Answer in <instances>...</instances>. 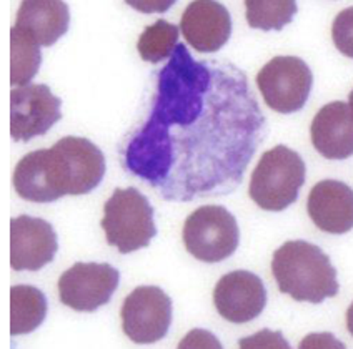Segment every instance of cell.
<instances>
[{
  "instance_id": "obj_3",
  "label": "cell",
  "mask_w": 353,
  "mask_h": 349,
  "mask_svg": "<svg viewBox=\"0 0 353 349\" xmlns=\"http://www.w3.org/2000/svg\"><path fill=\"white\" fill-rule=\"evenodd\" d=\"M272 273L279 290L295 301L320 304L339 295L336 270L328 255L303 240L283 243L274 253Z\"/></svg>"
},
{
  "instance_id": "obj_1",
  "label": "cell",
  "mask_w": 353,
  "mask_h": 349,
  "mask_svg": "<svg viewBox=\"0 0 353 349\" xmlns=\"http://www.w3.org/2000/svg\"><path fill=\"white\" fill-rule=\"evenodd\" d=\"M265 131L245 72L195 60L179 43L157 72L150 112L127 140L122 163L167 202L227 195L242 183Z\"/></svg>"
},
{
  "instance_id": "obj_17",
  "label": "cell",
  "mask_w": 353,
  "mask_h": 349,
  "mask_svg": "<svg viewBox=\"0 0 353 349\" xmlns=\"http://www.w3.org/2000/svg\"><path fill=\"white\" fill-rule=\"evenodd\" d=\"M47 316V298L39 288L15 284L10 288V335L35 331Z\"/></svg>"
},
{
  "instance_id": "obj_7",
  "label": "cell",
  "mask_w": 353,
  "mask_h": 349,
  "mask_svg": "<svg viewBox=\"0 0 353 349\" xmlns=\"http://www.w3.org/2000/svg\"><path fill=\"white\" fill-rule=\"evenodd\" d=\"M256 85L272 110L288 115L305 107L314 85V75L302 59L280 55L262 67L256 75Z\"/></svg>"
},
{
  "instance_id": "obj_5",
  "label": "cell",
  "mask_w": 353,
  "mask_h": 349,
  "mask_svg": "<svg viewBox=\"0 0 353 349\" xmlns=\"http://www.w3.org/2000/svg\"><path fill=\"white\" fill-rule=\"evenodd\" d=\"M100 226L105 231L107 243L122 255L145 248L157 235L154 223V208L147 196L137 188H115L103 204Z\"/></svg>"
},
{
  "instance_id": "obj_2",
  "label": "cell",
  "mask_w": 353,
  "mask_h": 349,
  "mask_svg": "<svg viewBox=\"0 0 353 349\" xmlns=\"http://www.w3.org/2000/svg\"><path fill=\"white\" fill-rule=\"evenodd\" d=\"M105 175L102 150L82 136H63L54 147L30 151L17 163L14 187L20 198L52 203L65 195H87Z\"/></svg>"
},
{
  "instance_id": "obj_22",
  "label": "cell",
  "mask_w": 353,
  "mask_h": 349,
  "mask_svg": "<svg viewBox=\"0 0 353 349\" xmlns=\"http://www.w3.org/2000/svg\"><path fill=\"white\" fill-rule=\"evenodd\" d=\"M239 349H292V346L282 331L260 330L247 338H240Z\"/></svg>"
},
{
  "instance_id": "obj_18",
  "label": "cell",
  "mask_w": 353,
  "mask_h": 349,
  "mask_svg": "<svg viewBox=\"0 0 353 349\" xmlns=\"http://www.w3.org/2000/svg\"><path fill=\"white\" fill-rule=\"evenodd\" d=\"M10 83L14 87L29 85L42 63L40 45L26 32L14 25L10 30Z\"/></svg>"
},
{
  "instance_id": "obj_20",
  "label": "cell",
  "mask_w": 353,
  "mask_h": 349,
  "mask_svg": "<svg viewBox=\"0 0 353 349\" xmlns=\"http://www.w3.org/2000/svg\"><path fill=\"white\" fill-rule=\"evenodd\" d=\"M179 45V27L167 20H157L140 35L137 50L142 60L159 63L174 55Z\"/></svg>"
},
{
  "instance_id": "obj_12",
  "label": "cell",
  "mask_w": 353,
  "mask_h": 349,
  "mask_svg": "<svg viewBox=\"0 0 353 349\" xmlns=\"http://www.w3.org/2000/svg\"><path fill=\"white\" fill-rule=\"evenodd\" d=\"M214 304L234 324L254 321L267 306V290L255 273L239 270L223 275L214 290Z\"/></svg>"
},
{
  "instance_id": "obj_9",
  "label": "cell",
  "mask_w": 353,
  "mask_h": 349,
  "mask_svg": "<svg viewBox=\"0 0 353 349\" xmlns=\"http://www.w3.org/2000/svg\"><path fill=\"white\" fill-rule=\"evenodd\" d=\"M120 273L108 263H75L59 278L62 304L75 311L92 313L110 301Z\"/></svg>"
},
{
  "instance_id": "obj_13",
  "label": "cell",
  "mask_w": 353,
  "mask_h": 349,
  "mask_svg": "<svg viewBox=\"0 0 353 349\" xmlns=\"http://www.w3.org/2000/svg\"><path fill=\"white\" fill-rule=\"evenodd\" d=\"M180 30L192 49L212 54L222 49L230 39V12L216 0H194L180 19Z\"/></svg>"
},
{
  "instance_id": "obj_15",
  "label": "cell",
  "mask_w": 353,
  "mask_h": 349,
  "mask_svg": "<svg viewBox=\"0 0 353 349\" xmlns=\"http://www.w3.org/2000/svg\"><path fill=\"white\" fill-rule=\"evenodd\" d=\"M312 143L323 158L347 160L353 155V112L348 103L332 102L320 108L310 127Z\"/></svg>"
},
{
  "instance_id": "obj_25",
  "label": "cell",
  "mask_w": 353,
  "mask_h": 349,
  "mask_svg": "<svg viewBox=\"0 0 353 349\" xmlns=\"http://www.w3.org/2000/svg\"><path fill=\"white\" fill-rule=\"evenodd\" d=\"M176 0H125L127 6L142 14H165Z\"/></svg>"
},
{
  "instance_id": "obj_21",
  "label": "cell",
  "mask_w": 353,
  "mask_h": 349,
  "mask_svg": "<svg viewBox=\"0 0 353 349\" xmlns=\"http://www.w3.org/2000/svg\"><path fill=\"white\" fill-rule=\"evenodd\" d=\"M332 39L340 54L353 59V7L336 15L332 25Z\"/></svg>"
},
{
  "instance_id": "obj_26",
  "label": "cell",
  "mask_w": 353,
  "mask_h": 349,
  "mask_svg": "<svg viewBox=\"0 0 353 349\" xmlns=\"http://www.w3.org/2000/svg\"><path fill=\"white\" fill-rule=\"evenodd\" d=\"M347 328H348V331H350V335L353 336V303L347 310Z\"/></svg>"
},
{
  "instance_id": "obj_16",
  "label": "cell",
  "mask_w": 353,
  "mask_h": 349,
  "mask_svg": "<svg viewBox=\"0 0 353 349\" xmlns=\"http://www.w3.org/2000/svg\"><path fill=\"white\" fill-rule=\"evenodd\" d=\"M69 25L70 10L63 0H22L15 20V27L42 47L54 45Z\"/></svg>"
},
{
  "instance_id": "obj_10",
  "label": "cell",
  "mask_w": 353,
  "mask_h": 349,
  "mask_svg": "<svg viewBox=\"0 0 353 349\" xmlns=\"http://www.w3.org/2000/svg\"><path fill=\"white\" fill-rule=\"evenodd\" d=\"M62 100L42 83L17 87L10 94V135L15 142H29L46 135L62 118Z\"/></svg>"
},
{
  "instance_id": "obj_27",
  "label": "cell",
  "mask_w": 353,
  "mask_h": 349,
  "mask_svg": "<svg viewBox=\"0 0 353 349\" xmlns=\"http://www.w3.org/2000/svg\"><path fill=\"white\" fill-rule=\"evenodd\" d=\"M348 105H350L352 112H353V90L350 92V95H348Z\"/></svg>"
},
{
  "instance_id": "obj_14",
  "label": "cell",
  "mask_w": 353,
  "mask_h": 349,
  "mask_svg": "<svg viewBox=\"0 0 353 349\" xmlns=\"http://www.w3.org/2000/svg\"><path fill=\"white\" fill-rule=\"evenodd\" d=\"M307 211L319 230L345 235L353 230V190L339 180H322L310 190Z\"/></svg>"
},
{
  "instance_id": "obj_11",
  "label": "cell",
  "mask_w": 353,
  "mask_h": 349,
  "mask_svg": "<svg viewBox=\"0 0 353 349\" xmlns=\"http://www.w3.org/2000/svg\"><path fill=\"white\" fill-rule=\"evenodd\" d=\"M57 233L49 222L20 215L10 222V266L15 271H39L55 258Z\"/></svg>"
},
{
  "instance_id": "obj_19",
  "label": "cell",
  "mask_w": 353,
  "mask_h": 349,
  "mask_svg": "<svg viewBox=\"0 0 353 349\" xmlns=\"http://www.w3.org/2000/svg\"><path fill=\"white\" fill-rule=\"evenodd\" d=\"M245 17L252 29L282 30L299 12L296 0H245Z\"/></svg>"
},
{
  "instance_id": "obj_4",
  "label": "cell",
  "mask_w": 353,
  "mask_h": 349,
  "mask_svg": "<svg viewBox=\"0 0 353 349\" xmlns=\"http://www.w3.org/2000/svg\"><path fill=\"white\" fill-rule=\"evenodd\" d=\"M305 162L292 148L276 145L265 151L250 178L248 195L256 207L267 211H283L299 198L305 183Z\"/></svg>"
},
{
  "instance_id": "obj_6",
  "label": "cell",
  "mask_w": 353,
  "mask_h": 349,
  "mask_svg": "<svg viewBox=\"0 0 353 349\" xmlns=\"http://www.w3.org/2000/svg\"><path fill=\"white\" fill-rule=\"evenodd\" d=\"M182 238L194 258L203 263H220L239 248L240 231L235 216L227 208L205 204L188 215Z\"/></svg>"
},
{
  "instance_id": "obj_23",
  "label": "cell",
  "mask_w": 353,
  "mask_h": 349,
  "mask_svg": "<svg viewBox=\"0 0 353 349\" xmlns=\"http://www.w3.org/2000/svg\"><path fill=\"white\" fill-rule=\"evenodd\" d=\"M176 349H223V346L214 332L195 328L183 336Z\"/></svg>"
},
{
  "instance_id": "obj_24",
  "label": "cell",
  "mask_w": 353,
  "mask_h": 349,
  "mask_svg": "<svg viewBox=\"0 0 353 349\" xmlns=\"http://www.w3.org/2000/svg\"><path fill=\"white\" fill-rule=\"evenodd\" d=\"M299 349H347L332 332H310L300 341Z\"/></svg>"
},
{
  "instance_id": "obj_8",
  "label": "cell",
  "mask_w": 353,
  "mask_h": 349,
  "mask_svg": "<svg viewBox=\"0 0 353 349\" xmlns=\"http://www.w3.org/2000/svg\"><path fill=\"white\" fill-rule=\"evenodd\" d=\"M123 332L137 344H152L167 336L172 323V299L159 286H139L120 310Z\"/></svg>"
}]
</instances>
